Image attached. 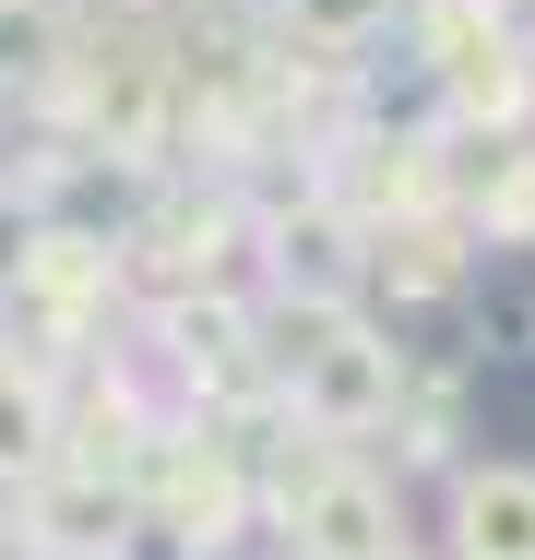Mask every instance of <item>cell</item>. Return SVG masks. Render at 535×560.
Listing matches in <instances>:
<instances>
[{
	"label": "cell",
	"mask_w": 535,
	"mask_h": 560,
	"mask_svg": "<svg viewBox=\"0 0 535 560\" xmlns=\"http://www.w3.org/2000/svg\"><path fill=\"white\" fill-rule=\"evenodd\" d=\"M286 12H298V36H321V48H369L393 24V0H286Z\"/></svg>",
	"instance_id": "obj_7"
},
{
	"label": "cell",
	"mask_w": 535,
	"mask_h": 560,
	"mask_svg": "<svg viewBox=\"0 0 535 560\" xmlns=\"http://www.w3.org/2000/svg\"><path fill=\"white\" fill-rule=\"evenodd\" d=\"M286 537H298V560H393V549H405V525H393V489H381L369 465H333L310 501L286 513Z\"/></svg>",
	"instance_id": "obj_2"
},
{
	"label": "cell",
	"mask_w": 535,
	"mask_h": 560,
	"mask_svg": "<svg viewBox=\"0 0 535 560\" xmlns=\"http://www.w3.org/2000/svg\"><path fill=\"white\" fill-rule=\"evenodd\" d=\"M393 560H417V549H393Z\"/></svg>",
	"instance_id": "obj_8"
},
{
	"label": "cell",
	"mask_w": 535,
	"mask_h": 560,
	"mask_svg": "<svg viewBox=\"0 0 535 560\" xmlns=\"http://www.w3.org/2000/svg\"><path fill=\"white\" fill-rule=\"evenodd\" d=\"M286 406L333 430V442H357V430H393V406H405V358L369 335V323H345V335H321V358L286 382Z\"/></svg>",
	"instance_id": "obj_1"
},
{
	"label": "cell",
	"mask_w": 535,
	"mask_h": 560,
	"mask_svg": "<svg viewBox=\"0 0 535 560\" xmlns=\"http://www.w3.org/2000/svg\"><path fill=\"white\" fill-rule=\"evenodd\" d=\"M452 275H464V262H452L440 226H381V287H393V299H440Z\"/></svg>",
	"instance_id": "obj_6"
},
{
	"label": "cell",
	"mask_w": 535,
	"mask_h": 560,
	"mask_svg": "<svg viewBox=\"0 0 535 560\" xmlns=\"http://www.w3.org/2000/svg\"><path fill=\"white\" fill-rule=\"evenodd\" d=\"M12 287H24V299H48L60 323H84L107 287H119V250H107V238H60V226H48V238L24 250V275H12Z\"/></svg>",
	"instance_id": "obj_4"
},
{
	"label": "cell",
	"mask_w": 535,
	"mask_h": 560,
	"mask_svg": "<svg viewBox=\"0 0 535 560\" xmlns=\"http://www.w3.org/2000/svg\"><path fill=\"white\" fill-rule=\"evenodd\" d=\"M452 560H535V465L452 477Z\"/></svg>",
	"instance_id": "obj_3"
},
{
	"label": "cell",
	"mask_w": 535,
	"mask_h": 560,
	"mask_svg": "<svg viewBox=\"0 0 535 560\" xmlns=\"http://www.w3.org/2000/svg\"><path fill=\"white\" fill-rule=\"evenodd\" d=\"M60 442H72V430H60L48 382L0 358V477H12V489H24V477H48V465H60Z\"/></svg>",
	"instance_id": "obj_5"
}]
</instances>
